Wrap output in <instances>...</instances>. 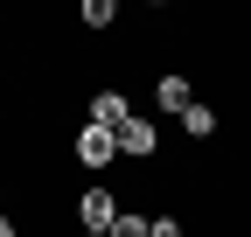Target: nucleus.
<instances>
[{"label":"nucleus","instance_id":"nucleus-1","mask_svg":"<svg viewBox=\"0 0 251 237\" xmlns=\"http://www.w3.org/2000/svg\"><path fill=\"white\" fill-rule=\"evenodd\" d=\"M70 154H77V167H91V174H98V167H112V161H119V140H112L105 126H84V133L70 140Z\"/></svg>","mask_w":251,"mask_h":237},{"label":"nucleus","instance_id":"nucleus-2","mask_svg":"<svg viewBox=\"0 0 251 237\" xmlns=\"http://www.w3.org/2000/svg\"><path fill=\"white\" fill-rule=\"evenodd\" d=\"M112 140H119V154H133V161H147L153 146H161V133H153V118H140V112L126 118V126H119Z\"/></svg>","mask_w":251,"mask_h":237},{"label":"nucleus","instance_id":"nucleus-3","mask_svg":"<svg viewBox=\"0 0 251 237\" xmlns=\"http://www.w3.org/2000/svg\"><path fill=\"white\" fill-rule=\"evenodd\" d=\"M112 223H119V195L112 189H84V230L112 237Z\"/></svg>","mask_w":251,"mask_h":237},{"label":"nucleus","instance_id":"nucleus-4","mask_svg":"<svg viewBox=\"0 0 251 237\" xmlns=\"http://www.w3.org/2000/svg\"><path fill=\"white\" fill-rule=\"evenodd\" d=\"M126 118H133V112H126V98H119V91H98V98H91V126H105V133H119Z\"/></svg>","mask_w":251,"mask_h":237},{"label":"nucleus","instance_id":"nucleus-5","mask_svg":"<svg viewBox=\"0 0 251 237\" xmlns=\"http://www.w3.org/2000/svg\"><path fill=\"white\" fill-rule=\"evenodd\" d=\"M153 105H161V112H188V105H196L188 77H161V84H153Z\"/></svg>","mask_w":251,"mask_h":237},{"label":"nucleus","instance_id":"nucleus-6","mask_svg":"<svg viewBox=\"0 0 251 237\" xmlns=\"http://www.w3.org/2000/svg\"><path fill=\"white\" fill-rule=\"evenodd\" d=\"M181 133H188V140H209V133H216V112H209V105H188V112H181Z\"/></svg>","mask_w":251,"mask_h":237},{"label":"nucleus","instance_id":"nucleus-7","mask_svg":"<svg viewBox=\"0 0 251 237\" xmlns=\"http://www.w3.org/2000/svg\"><path fill=\"white\" fill-rule=\"evenodd\" d=\"M112 237H153V216H140V210H119Z\"/></svg>","mask_w":251,"mask_h":237},{"label":"nucleus","instance_id":"nucleus-8","mask_svg":"<svg viewBox=\"0 0 251 237\" xmlns=\"http://www.w3.org/2000/svg\"><path fill=\"white\" fill-rule=\"evenodd\" d=\"M112 14H119L112 0H84V21H91V28H112Z\"/></svg>","mask_w":251,"mask_h":237},{"label":"nucleus","instance_id":"nucleus-9","mask_svg":"<svg viewBox=\"0 0 251 237\" xmlns=\"http://www.w3.org/2000/svg\"><path fill=\"white\" fill-rule=\"evenodd\" d=\"M153 237H181V223L175 216H153Z\"/></svg>","mask_w":251,"mask_h":237},{"label":"nucleus","instance_id":"nucleus-10","mask_svg":"<svg viewBox=\"0 0 251 237\" xmlns=\"http://www.w3.org/2000/svg\"><path fill=\"white\" fill-rule=\"evenodd\" d=\"M0 237H14V223H7V216H0Z\"/></svg>","mask_w":251,"mask_h":237},{"label":"nucleus","instance_id":"nucleus-11","mask_svg":"<svg viewBox=\"0 0 251 237\" xmlns=\"http://www.w3.org/2000/svg\"><path fill=\"white\" fill-rule=\"evenodd\" d=\"M84 237H98V230H84Z\"/></svg>","mask_w":251,"mask_h":237}]
</instances>
